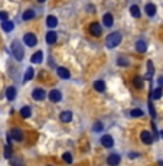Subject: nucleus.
Listing matches in <instances>:
<instances>
[{"label": "nucleus", "instance_id": "obj_16", "mask_svg": "<svg viewBox=\"0 0 163 166\" xmlns=\"http://www.w3.org/2000/svg\"><path fill=\"white\" fill-rule=\"evenodd\" d=\"M155 72V68H153V62L152 61H147V74L144 75V79H152V75Z\"/></svg>", "mask_w": 163, "mask_h": 166}, {"label": "nucleus", "instance_id": "obj_33", "mask_svg": "<svg viewBox=\"0 0 163 166\" xmlns=\"http://www.w3.org/2000/svg\"><path fill=\"white\" fill-rule=\"evenodd\" d=\"M4 156H6V159H12V152H10V146H6L4 147Z\"/></svg>", "mask_w": 163, "mask_h": 166}, {"label": "nucleus", "instance_id": "obj_39", "mask_svg": "<svg viewBox=\"0 0 163 166\" xmlns=\"http://www.w3.org/2000/svg\"><path fill=\"white\" fill-rule=\"evenodd\" d=\"M38 2H41V3H43V2H45V0H38Z\"/></svg>", "mask_w": 163, "mask_h": 166}, {"label": "nucleus", "instance_id": "obj_4", "mask_svg": "<svg viewBox=\"0 0 163 166\" xmlns=\"http://www.w3.org/2000/svg\"><path fill=\"white\" fill-rule=\"evenodd\" d=\"M45 97H46V92L42 88H35L33 91H32V98L36 100V101H42Z\"/></svg>", "mask_w": 163, "mask_h": 166}, {"label": "nucleus", "instance_id": "obj_11", "mask_svg": "<svg viewBox=\"0 0 163 166\" xmlns=\"http://www.w3.org/2000/svg\"><path fill=\"white\" fill-rule=\"evenodd\" d=\"M46 43H49V45H54L55 42H56V39H58V35H56V32H54V30H51V32L46 33Z\"/></svg>", "mask_w": 163, "mask_h": 166}, {"label": "nucleus", "instance_id": "obj_31", "mask_svg": "<svg viewBox=\"0 0 163 166\" xmlns=\"http://www.w3.org/2000/svg\"><path fill=\"white\" fill-rule=\"evenodd\" d=\"M117 64L120 66H129V59L124 58V56H120V58L117 59Z\"/></svg>", "mask_w": 163, "mask_h": 166}, {"label": "nucleus", "instance_id": "obj_34", "mask_svg": "<svg viewBox=\"0 0 163 166\" xmlns=\"http://www.w3.org/2000/svg\"><path fill=\"white\" fill-rule=\"evenodd\" d=\"M92 129H94V132H101V130H103V124L98 121V123H95V124H94V127H92Z\"/></svg>", "mask_w": 163, "mask_h": 166}, {"label": "nucleus", "instance_id": "obj_22", "mask_svg": "<svg viewBox=\"0 0 163 166\" xmlns=\"http://www.w3.org/2000/svg\"><path fill=\"white\" fill-rule=\"evenodd\" d=\"M2 29H3L4 32H12V30H13V22L4 20L3 23H2Z\"/></svg>", "mask_w": 163, "mask_h": 166}, {"label": "nucleus", "instance_id": "obj_21", "mask_svg": "<svg viewBox=\"0 0 163 166\" xmlns=\"http://www.w3.org/2000/svg\"><path fill=\"white\" fill-rule=\"evenodd\" d=\"M42 51H38V52H35L33 55H32V59H30V61H32V62L33 64H41L42 62Z\"/></svg>", "mask_w": 163, "mask_h": 166}, {"label": "nucleus", "instance_id": "obj_15", "mask_svg": "<svg viewBox=\"0 0 163 166\" xmlns=\"http://www.w3.org/2000/svg\"><path fill=\"white\" fill-rule=\"evenodd\" d=\"M103 23H104L105 28H110V26H113V16H111L110 13H105L104 16H103Z\"/></svg>", "mask_w": 163, "mask_h": 166}, {"label": "nucleus", "instance_id": "obj_32", "mask_svg": "<svg viewBox=\"0 0 163 166\" xmlns=\"http://www.w3.org/2000/svg\"><path fill=\"white\" fill-rule=\"evenodd\" d=\"M62 159L65 163H72V155L68 153V152H65V153L62 155Z\"/></svg>", "mask_w": 163, "mask_h": 166}, {"label": "nucleus", "instance_id": "obj_9", "mask_svg": "<svg viewBox=\"0 0 163 166\" xmlns=\"http://www.w3.org/2000/svg\"><path fill=\"white\" fill-rule=\"evenodd\" d=\"M120 155L117 153H113V155H110L108 158H107V163H108L110 166H117L118 163H120Z\"/></svg>", "mask_w": 163, "mask_h": 166}, {"label": "nucleus", "instance_id": "obj_13", "mask_svg": "<svg viewBox=\"0 0 163 166\" xmlns=\"http://www.w3.org/2000/svg\"><path fill=\"white\" fill-rule=\"evenodd\" d=\"M56 72H58L59 78H62V79H68V78H69V71H68L67 68H64V66H59L58 70H56Z\"/></svg>", "mask_w": 163, "mask_h": 166}, {"label": "nucleus", "instance_id": "obj_37", "mask_svg": "<svg viewBox=\"0 0 163 166\" xmlns=\"http://www.w3.org/2000/svg\"><path fill=\"white\" fill-rule=\"evenodd\" d=\"M159 85H160V87L163 85V77H160V78H159Z\"/></svg>", "mask_w": 163, "mask_h": 166}, {"label": "nucleus", "instance_id": "obj_29", "mask_svg": "<svg viewBox=\"0 0 163 166\" xmlns=\"http://www.w3.org/2000/svg\"><path fill=\"white\" fill-rule=\"evenodd\" d=\"M12 166H23V160H22V158H19V156L13 158L12 156Z\"/></svg>", "mask_w": 163, "mask_h": 166}, {"label": "nucleus", "instance_id": "obj_6", "mask_svg": "<svg viewBox=\"0 0 163 166\" xmlns=\"http://www.w3.org/2000/svg\"><path fill=\"white\" fill-rule=\"evenodd\" d=\"M140 139H142V141L144 145H152V143H153V136H152L149 132H146V130H143V132L140 133Z\"/></svg>", "mask_w": 163, "mask_h": 166}, {"label": "nucleus", "instance_id": "obj_8", "mask_svg": "<svg viewBox=\"0 0 163 166\" xmlns=\"http://www.w3.org/2000/svg\"><path fill=\"white\" fill-rule=\"evenodd\" d=\"M101 145L104 146V147H107V149L113 147V145H114L113 137L110 136V134H105V136H103V137H101Z\"/></svg>", "mask_w": 163, "mask_h": 166}, {"label": "nucleus", "instance_id": "obj_3", "mask_svg": "<svg viewBox=\"0 0 163 166\" xmlns=\"http://www.w3.org/2000/svg\"><path fill=\"white\" fill-rule=\"evenodd\" d=\"M23 42L28 46H35L38 43V39H36V36H35L33 33H26L25 36H23Z\"/></svg>", "mask_w": 163, "mask_h": 166}, {"label": "nucleus", "instance_id": "obj_1", "mask_svg": "<svg viewBox=\"0 0 163 166\" xmlns=\"http://www.w3.org/2000/svg\"><path fill=\"white\" fill-rule=\"evenodd\" d=\"M120 42H121V35H120L118 32H113L107 36V39H105V45L108 46V48H116V46L120 45Z\"/></svg>", "mask_w": 163, "mask_h": 166}, {"label": "nucleus", "instance_id": "obj_24", "mask_svg": "<svg viewBox=\"0 0 163 166\" xmlns=\"http://www.w3.org/2000/svg\"><path fill=\"white\" fill-rule=\"evenodd\" d=\"M162 94H163L162 87H157V88H155V90H153V92H152V98H153V100H159L160 97H162Z\"/></svg>", "mask_w": 163, "mask_h": 166}, {"label": "nucleus", "instance_id": "obj_2", "mask_svg": "<svg viewBox=\"0 0 163 166\" xmlns=\"http://www.w3.org/2000/svg\"><path fill=\"white\" fill-rule=\"evenodd\" d=\"M10 49H12L13 56H15L17 61H22V59H23L25 52H23V46H22V43H19L17 41H13L12 46H10Z\"/></svg>", "mask_w": 163, "mask_h": 166}, {"label": "nucleus", "instance_id": "obj_12", "mask_svg": "<svg viewBox=\"0 0 163 166\" xmlns=\"http://www.w3.org/2000/svg\"><path fill=\"white\" fill-rule=\"evenodd\" d=\"M59 119H61V121H62V123H69V121L72 120V113L69 111V110L62 111V113H61V116H59Z\"/></svg>", "mask_w": 163, "mask_h": 166}, {"label": "nucleus", "instance_id": "obj_28", "mask_svg": "<svg viewBox=\"0 0 163 166\" xmlns=\"http://www.w3.org/2000/svg\"><path fill=\"white\" fill-rule=\"evenodd\" d=\"M133 84H134V87L136 88H143V78L142 77H134Z\"/></svg>", "mask_w": 163, "mask_h": 166}, {"label": "nucleus", "instance_id": "obj_5", "mask_svg": "<svg viewBox=\"0 0 163 166\" xmlns=\"http://www.w3.org/2000/svg\"><path fill=\"white\" fill-rule=\"evenodd\" d=\"M101 26L97 23V22H94V23H91L90 25V33H91L92 36H95V38H98V36H101Z\"/></svg>", "mask_w": 163, "mask_h": 166}, {"label": "nucleus", "instance_id": "obj_17", "mask_svg": "<svg viewBox=\"0 0 163 166\" xmlns=\"http://www.w3.org/2000/svg\"><path fill=\"white\" fill-rule=\"evenodd\" d=\"M94 90H97L98 92H104L105 91V84H104V81H101V79L95 81V83H94Z\"/></svg>", "mask_w": 163, "mask_h": 166}, {"label": "nucleus", "instance_id": "obj_25", "mask_svg": "<svg viewBox=\"0 0 163 166\" xmlns=\"http://www.w3.org/2000/svg\"><path fill=\"white\" fill-rule=\"evenodd\" d=\"M130 13H131V16L133 17H140V7L133 4L131 7H130Z\"/></svg>", "mask_w": 163, "mask_h": 166}, {"label": "nucleus", "instance_id": "obj_35", "mask_svg": "<svg viewBox=\"0 0 163 166\" xmlns=\"http://www.w3.org/2000/svg\"><path fill=\"white\" fill-rule=\"evenodd\" d=\"M149 111H150L152 117H156V113H155V107H153V104L149 103Z\"/></svg>", "mask_w": 163, "mask_h": 166}, {"label": "nucleus", "instance_id": "obj_14", "mask_svg": "<svg viewBox=\"0 0 163 166\" xmlns=\"http://www.w3.org/2000/svg\"><path fill=\"white\" fill-rule=\"evenodd\" d=\"M147 49V45H146V42L144 41H137L136 42V51L137 52H140V54H144Z\"/></svg>", "mask_w": 163, "mask_h": 166}, {"label": "nucleus", "instance_id": "obj_38", "mask_svg": "<svg viewBox=\"0 0 163 166\" xmlns=\"http://www.w3.org/2000/svg\"><path fill=\"white\" fill-rule=\"evenodd\" d=\"M160 136H162V139H163V130H162V132H160Z\"/></svg>", "mask_w": 163, "mask_h": 166}, {"label": "nucleus", "instance_id": "obj_36", "mask_svg": "<svg viewBox=\"0 0 163 166\" xmlns=\"http://www.w3.org/2000/svg\"><path fill=\"white\" fill-rule=\"evenodd\" d=\"M7 13H6V12H0V20H7Z\"/></svg>", "mask_w": 163, "mask_h": 166}, {"label": "nucleus", "instance_id": "obj_27", "mask_svg": "<svg viewBox=\"0 0 163 166\" xmlns=\"http://www.w3.org/2000/svg\"><path fill=\"white\" fill-rule=\"evenodd\" d=\"M32 78H33V68H28V71H26L23 81H25V83H28V81H30Z\"/></svg>", "mask_w": 163, "mask_h": 166}, {"label": "nucleus", "instance_id": "obj_26", "mask_svg": "<svg viewBox=\"0 0 163 166\" xmlns=\"http://www.w3.org/2000/svg\"><path fill=\"white\" fill-rule=\"evenodd\" d=\"M20 116L23 117V119H28V117H30V107H22L20 108Z\"/></svg>", "mask_w": 163, "mask_h": 166}, {"label": "nucleus", "instance_id": "obj_10", "mask_svg": "<svg viewBox=\"0 0 163 166\" xmlns=\"http://www.w3.org/2000/svg\"><path fill=\"white\" fill-rule=\"evenodd\" d=\"M10 136L15 139V140H17V141H20V140H23V132H22L20 129H13V130H10V133H9Z\"/></svg>", "mask_w": 163, "mask_h": 166}, {"label": "nucleus", "instance_id": "obj_30", "mask_svg": "<svg viewBox=\"0 0 163 166\" xmlns=\"http://www.w3.org/2000/svg\"><path fill=\"white\" fill-rule=\"evenodd\" d=\"M130 114H131L133 117H142L144 113H143L142 108H134V110H131V111H130Z\"/></svg>", "mask_w": 163, "mask_h": 166}, {"label": "nucleus", "instance_id": "obj_20", "mask_svg": "<svg viewBox=\"0 0 163 166\" xmlns=\"http://www.w3.org/2000/svg\"><path fill=\"white\" fill-rule=\"evenodd\" d=\"M35 15H36V13H35V10L28 9V10L23 13V16H22V17H23V20H32V19L35 17Z\"/></svg>", "mask_w": 163, "mask_h": 166}, {"label": "nucleus", "instance_id": "obj_19", "mask_svg": "<svg viewBox=\"0 0 163 166\" xmlns=\"http://www.w3.org/2000/svg\"><path fill=\"white\" fill-rule=\"evenodd\" d=\"M6 97H7L9 101H13V98L16 97V88H15V87H9L7 91H6Z\"/></svg>", "mask_w": 163, "mask_h": 166}, {"label": "nucleus", "instance_id": "obj_23", "mask_svg": "<svg viewBox=\"0 0 163 166\" xmlns=\"http://www.w3.org/2000/svg\"><path fill=\"white\" fill-rule=\"evenodd\" d=\"M46 25L49 26V28H55V26L58 25V20H56V17L52 16V15H51V16H48V17H46Z\"/></svg>", "mask_w": 163, "mask_h": 166}, {"label": "nucleus", "instance_id": "obj_18", "mask_svg": "<svg viewBox=\"0 0 163 166\" xmlns=\"http://www.w3.org/2000/svg\"><path fill=\"white\" fill-rule=\"evenodd\" d=\"M144 9H146V13L149 15V16H155L156 15V6L153 3H147Z\"/></svg>", "mask_w": 163, "mask_h": 166}, {"label": "nucleus", "instance_id": "obj_7", "mask_svg": "<svg viewBox=\"0 0 163 166\" xmlns=\"http://www.w3.org/2000/svg\"><path fill=\"white\" fill-rule=\"evenodd\" d=\"M49 100L52 101V103H59V101L62 100V94H61V91H59V90H52V91L49 92Z\"/></svg>", "mask_w": 163, "mask_h": 166}]
</instances>
